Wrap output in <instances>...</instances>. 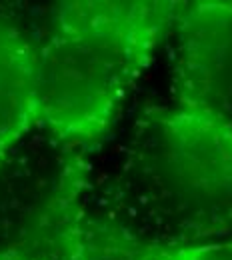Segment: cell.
<instances>
[{
	"label": "cell",
	"mask_w": 232,
	"mask_h": 260,
	"mask_svg": "<svg viewBox=\"0 0 232 260\" xmlns=\"http://www.w3.org/2000/svg\"><path fill=\"white\" fill-rule=\"evenodd\" d=\"M80 260H232V240L170 246L138 238L104 220H86Z\"/></svg>",
	"instance_id": "8992f818"
},
{
	"label": "cell",
	"mask_w": 232,
	"mask_h": 260,
	"mask_svg": "<svg viewBox=\"0 0 232 260\" xmlns=\"http://www.w3.org/2000/svg\"><path fill=\"white\" fill-rule=\"evenodd\" d=\"M86 150L36 128L0 156V254L80 260L88 220Z\"/></svg>",
	"instance_id": "3957f363"
},
{
	"label": "cell",
	"mask_w": 232,
	"mask_h": 260,
	"mask_svg": "<svg viewBox=\"0 0 232 260\" xmlns=\"http://www.w3.org/2000/svg\"><path fill=\"white\" fill-rule=\"evenodd\" d=\"M0 260H20V258H12V256H6V254H0Z\"/></svg>",
	"instance_id": "52a82bcc"
},
{
	"label": "cell",
	"mask_w": 232,
	"mask_h": 260,
	"mask_svg": "<svg viewBox=\"0 0 232 260\" xmlns=\"http://www.w3.org/2000/svg\"><path fill=\"white\" fill-rule=\"evenodd\" d=\"M126 222L138 238L190 246L232 240V126L174 102L134 124L118 174Z\"/></svg>",
	"instance_id": "6da1fadb"
},
{
	"label": "cell",
	"mask_w": 232,
	"mask_h": 260,
	"mask_svg": "<svg viewBox=\"0 0 232 260\" xmlns=\"http://www.w3.org/2000/svg\"><path fill=\"white\" fill-rule=\"evenodd\" d=\"M174 32V98L232 126V2H178Z\"/></svg>",
	"instance_id": "277c9868"
},
{
	"label": "cell",
	"mask_w": 232,
	"mask_h": 260,
	"mask_svg": "<svg viewBox=\"0 0 232 260\" xmlns=\"http://www.w3.org/2000/svg\"><path fill=\"white\" fill-rule=\"evenodd\" d=\"M40 128L38 50L26 34L0 22V156Z\"/></svg>",
	"instance_id": "5b68a950"
},
{
	"label": "cell",
	"mask_w": 232,
	"mask_h": 260,
	"mask_svg": "<svg viewBox=\"0 0 232 260\" xmlns=\"http://www.w3.org/2000/svg\"><path fill=\"white\" fill-rule=\"evenodd\" d=\"M178 2H60L54 30L38 50L40 128L90 148L112 128L118 110L172 28Z\"/></svg>",
	"instance_id": "7a4b0ae2"
}]
</instances>
